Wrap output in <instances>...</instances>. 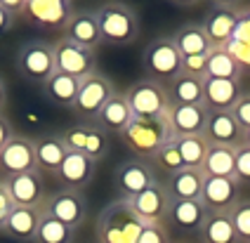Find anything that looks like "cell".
I'll return each instance as SVG.
<instances>
[{
	"label": "cell",
	"mask_w": 250,
	"mask_h": 243,
	"mask_svg": "<svg viewBox=\"0 0 250 243\" xmlns=\"http://www.w3.org/2000/svg\"><path fill=\"white\" fill-rule=\"evenodd\" d=\"M144 222L132 213L130 203L123 199L109 201L95 220L97 243H137Z\"/></svg>",
	"instance_id": "obj_1"
},
{
	"label": "cell",
	"mask_w": 250,
	"mask_h": 243,
	"mask_svg": "<svg viewBox=\"0 0 250 243\" xmlns=\"http://www.w3.org/2000/svg\"><path fill=\"white\" fill-rule=\"evenodd\" d=\"M231 114L236 118V123L241 125V130L248 135L250 132V92H243V97H241L238 104L231 109Z\"/></svg>",
	"instance_id": "obj_41"
},
{
	"label": "cell",
	"mask_w": 250,
	"mask_h": 243,
	"mask_svg": "<svg viewBox=\"0 0 250 243\" xmlns=\"http://www.w3.org/2000/svg\"><path fill=\"white\" fill-rule=\"evenodd\" d=\"M241 201V184L234 177H206L201 203L208 213H229Z\"/></svg>",
	"instance_id": "obj_17"
},
{
	"label": "cell",
	"mask_w": 250,
	"mask_h": 243,
	"mask_svg": "<svg viewBox=\"0 0 250 243\" xmlns=\"http://www.w3.org/2000/svg\"><path fill=\"white\" fill-rule=\"evenodd\" d=\"M12 137H14V130H12V125H10V121L0 114V151H2V146L10 142Z\"/></svg>",
	"instance_id": "obj_45"
},
{
	"label": "cell",
	"mask_w": 250,
	"mask_h": 243,
	"mask_svg": "<svg viewBox=\"0 0 250 243\" xmlns=\"http://www.w3.org/2000/svg\"><path fill=\"white\" fill-rule=\"evenodd\" d=\"M203 137L208 144H217V146H234L236 149L241 144H246V132L241 130L231 111H210Z\"/></svg>",
	"instance_id": "obj_19"
},
{
	"label": "cell",
	"mask_w": 250,
	"mask_h": 243,
	"mask_svg": "<svg viewBox=\"0 0 250 243\" xmlns=\"http://www.w3.org/2000/svg\"><path fill=\"white\" fill-rule=\"evenodd\" d=\"M78 87L81 81L73 78V76H64V73H55L45 85H42V95L45 100L55 106L62 109H73V101L78 97Z\"/></svg>",
	"instance_id": "obj_28"
},
{
	"label": "cell",
	"mask_w": 250,
	"mask_h": 243,
	"mask_svg": "<svg viewBox=\"0 0 250 243\" xmlns=\"http://www.w3.org/2000/svg\"><path fill=\"white\" fill-rule=\"evenodd\" d=\"M175 144H177V151H180L184 168L203 170V161H206V154H208V146H210L203 135L175 137Z\"/></svg>",
	"instance_id": "obj_34"
},
{
	"label": "cell",
	"mask_w": 250,
	"mask_h": 243,
	"mask_svg": "<svg viewBox=\"0 0 250 243\" xmlns=\"http://www.w3.org/2000/svg\"><path fill=\"white\" fill-rule=\"evenodd\" d=\"M14 24H17V19L12 15H7L2 7H0V36H5V33H10L14 29Z\"/></svg>",
	"instance_id": "obj_46"
},
{
	"label": "cell",
	"mask_w": 250,
	"mask_h": 243,
	"mask_svg": "<svg viewBox=\"0 0 250 243\" xmlns=\"http://www.w3.org/2000/svg\"><path fill=\"white\" fill-rule=\"evenodd\" d=\"M234 172H236V149L210 144L206 161H203V175L206 177H234Z\"/></svg>",
	"instance_id": "obj_32"
},
{
	"label": "cell",
	"mask_w": 250,
	"mask_h": 243,
	"mask_svg": "<svg viewBox=\"0 0 250 243\" xmlns=\"http://www.w3.org/2000/svg\"><path fill=\"white\" fill-rule=\"evenodd\" d=\"M243 69L238 66V61L224 47H212L208 52V73L206 78L215 81H241Z\"/></svg>",
	"instance_id": "obj_33"
},
{
	"label": "cell",
	"mask_w": 250,
	"mask_h": 243,
	"mask_svg": "<svg viewBox=\"0 0 250 243\" xmlns=\"http://www.w3.org/2000/svg\"><path fill=\"white\" fill-rule=\"evenodd\" d=\"M238 21H241L246 29H250V5H241V15H238Z\"/></svg>",
	"instance_id": "obj_47"
},
{
	"label": "cell",
	"mask_w": 250,
	"mask_h": 243,
	"mask_svg": "<svg viewBox=\"0 0 250 243\" xmlns=\"http://www.w3.org/2000/svg\"><path fill=\"white\" fill-rule=\"evenodd\" d=\"M125 97L135 118H166L170 109L167 87L149 78H142L130 85L125 90Z\"/></svg>",
	"instance_id": "obj_6"
},
{
	"label": "cell",
	"mask_w": 250,
	"mask_h": 243,
	"mask_svg": "<svg viewBox=\"0 0 250 243\" xmlns=\"http://www.w3.org/2000/svg\"><path fill=\"white\" fill-rule=\"evenodd\" d=\"M132 213L137 215L144 224H166L167 210H170V194H167L166 182H156L149 189H144L135 199L127 201Z\"/></svg>",
	"instance_id": "obj_14"
},
{
	"label": "cell",
	"mask_w": 250,
	"mask_h": 243,
	"mask_svg": "<svg viewBox=\"0 0 250 243\" xmlns=\"http://www.w3.org/2000/svg\"><path fill=\"white\" fill-rule=\"evenodd\" d=\"M5 184H7V191H10L17 208H41L45 199H47L45 177L38 170L21 172V175H7Z\"/></svg>",
	"instance_id": "obj_15"
},
{
	"label": "cell",
	"mask_w": 250,
	"mask_h": 243,
	"mask_svg": "<svg viewBox=\"0 0 250 243\" xmlns=\"http://www.w3.org/2000/svg\"><path fill=\"white\" fill-rule=\"evenodd\" d=\"M59 140L66 146V151H76L92 158L95 163L109 156V135L95 123H76L71 128L59 132Z\"/></svg>",
	"instance_id": "obj_7"
},
{
	"label": "cell",
	"mask_w": 250,
	"mask_h": 243,
	"mask_svg": "<svg viewBox=\"0 0 250 243\" xmlns=\"http://www.w3.org/2000/svg\"><path fill=\"white\" fill-rule=\"evenodd\" d=\"M238 184H250V144L236 146V172H234Z\"/></svg>",
	"instance_id": "obj_38"
},
{
	"label": "cell",
	"mask_w": 250,
	"mask_h": 243,
	"mask_svg": "<svg viewBox=\"0 0 250 243\" xmlns=\"http://www.w3.org/2000/svg\"><path fill=\"white\" fill-rule=\"evenodd\" d=\"M38 222H41V208H14L5 220L0 234L21 243H36Z\"/></svg>",
	"instance_id": "obj_23"
},
{
	"label": "cell",
	"mask_w": 250,
	"mask_h": 243,
	"mask_svg": "<svg viewBox=\"0 0 250 243\" xmlns=\"http://www.w3.org/2000/svg\"><path fill=\"white\" fill-rule=\"evenodd\" d=\"M142 69L156 83H172L182 73V55L172 43V36H158L142 52Z\"/></svg>",
	"instance_id": "obj_4"
},
{
	"label": "cell",
	"mask_w": 250,
	"mask_h": 243,
	"mask_svg": "<svg viewBox=\"0 0 250 243\" xmlns=\"http://www.w3.org/2000/svg\"><path fill=\"white\" fill-rule=\"evenodd\" d=\"M201 243H238L229 213H208L198 229Z\"/></svg>",
	"instance_id": "obj_29"
},
{
	"label": "cell",
	"mask_w": 250,
	"mask_h": 243,
	"mask_svg": "<svg viewBox=\"0 0 250 243\" xmlns=\"http://www.w3.org/2000/svg\"><path fill=\"white\" fill-rule=\"evenodd\" d=\"M64 156H66V146L62 144L59 135H47V137L36 140V168L42 177L45 175L55 177Z\"/></svg>",
	"instance_id": "obj_27"
},
{
	"label": "cell",
	"mask_w": 250,
	"mask_h": 243,
	"mask_svg": "<svg viewBox=\"0 0 250 243\" xmlns=\"http://www.w3.org/2000/svg\"><path fill=\"white\" fill-rule=\"evenodd\" d=\"M224 50L231 55V57L238 61V66L243 69V73L250 71V45H241V43H234V40H229V43L224 45Z\"/></svg>",
	"instance_id": "obj_42"
},
{
	"label": "cell",
	"mask_w": 250,
	"mask_h": 243,
	"mask_svg": "<svg viewBox=\"0 0 250 243\" xmlns=\"http://www.w3.org/2000/svg\"><path fill=\"white\" fill-rule=\"evenodd\" d=\"M5 104H7V87H5V81L0 78V114H2Z\"/></svg>",
	"instance_id": "obj_48"
},
{
	"label": "cell",
	"mask_w": 250,
	"mask_h": 243,
	"mask_svg": "<svg viewBox=\"0 0 250 243\" xmlns=\"http://www.w3.org/2000/svg\"><path fill=\"white\" fill-rule=\"evenodd\" d=\"M55 64L57 73L73 76V78L83 81L87 76L97 73V52L83 50L78 45L69 43L66 38H59L55 43Z\"/></svg>",
	"instance_id": "obj_13"
},
{
	"label": "cell",
	"mask_w": 250,
	"mask_h": 243,
	"mask_svg": "<svg viewBox=\"0 0 250 243\" xmlns=\"http://www.w3.org/2000/svg\"><path fill=\"white\" fill-rule=\"evenodd\" d=\"M76 15V7L69 0H26V7L21 12V19H26L31 26L52 33H64L71 19Z\"/></svg>",
	"instance_id": "obj_9"
},
{
	"label": "cell",
	"mask_w": 250,
	"mask_h": 243,
	"mask_svg": "<svg viewBox=\"0 0 250 243\" xmlns=\"http://www.w3.org/2000/svg\"><path fill=\"white\" fill-rule=\"evenodd\" d=\"M113 95H116V87H113L111 78L97 71L81 81L78 97L73 101L71 111L78 118H83V123H95V118L102 111V106L111 100Z\"/></svg>",
	"instance_id": "obj_8"
},
{
	"label": "cell",
	"mask_w": 250,
	"mask_h": 243,
	"mask_svg": "<svg viewBox=\"0 0 250 243\" xmlns=\"http://www.w3.org/2000/svg\"><path fill=\"white\" fill-rule=\"evenodd\" d=\"M137 243H170L167 227L166 224H144Z\"/></svg>",
	"instance_id": "obj_40"
},
{
	"label": "cell",
	"mask_w": 250,
	"mask_h": 243,
	"mask_svg": "<svg viewBox=\"0 0 250 243\" xmlns=\"http://www.w3.org/2000/svg\"><path fill=\"white\" fill-rule=\"evenodd\" d=\"M0 7H2L7 15H12L14 19H21V12H24V7H26V0H0Z\"/></svg>",
	"instance_id": "obj_44"
},
{
	"label": "cell",
	"mask_w": 250,
	"mask_h": 243,
	"mask_svg": "<svg viewBox=\"0 0 250 243\" xmlns=\"http://www.w3.org/2000/svg\"><path fill=\"white\" fill-rule=\"evenodd\" d=\"M97 175V163L92 158L76 154V151H66V156L62 161L59 170H57L55 180L59 182L62 189H71V191H83L92 184Z\"/></svg>",
	"instance_id": "obj_16"
},
{
	"label": "cell",
	"mask_w": 250,
	"mask_h": 243,
	"mask_svg": "<svg viewBox=\"0 0 250 243\" xmlns=\"http://www.w3.org/2000/svg\"><path fill=\"white\" fill-rule=\"evenodd\" d=\"M238 15H241V5H234V2L210 5V10L201 19V26H203L212 47H224L231 40V36L238 26Z\"/></svg>",
	"instance_id": "obj_12"
},
{
	"label": "cell",
	"mask_w": 250,
	"mask_h": 243,
	"mask_svg": "<svg viewBox=\"0 0 250 243\" xmlns=\"http://www.w3.org/2000/svg\"><path fill=\"white\" fill-rule=\"evenodd\" d=\"M132 121V111H130V104H127V97L125 92H116L111 100L102 106V111L95 118V125L104 130L106 135L113 132V135H121L127 123Z\"/></svg>",
	"instance_id": "obj_24"
},
{
	"label": "cell",
	"mask_w": 250,
	"mask_h": 243,
	"mask_svg": "<svg viewBox=\"0 0 250 243\" xmlns=\"http://www.w3.org/2000/svg\"><path fill=\"white\" fill-rule=\"evenodd\" d=\"M41 213L52 215L59 222H64L78 231L87 220V199L83 196V191L57 189L52 194H47L45 203L41 205Z\"/></svg>",
	"instance_id": "obj_11"
},
{
	"label": "cell",
	"mask_w": 250,
	"mask_h": 243,
	"mask_svg": "<svg viewBox=\"0 0 250 243\" xmlns=\"http://www.w3.org/2000/svg\"><path fill=\"white\" fill-rule=\"evenodd\" d=\"M203 180H206L203 170L182 168L180 172L167 175V182H166L167 194H170V199H177V201H201Z\"/></svg>",
	"instance_id": "obj_26"
},
{
	"label": "cell",
	"mask_w": 250,
	"mask_h": 243,
	"mask_svg": "<svg viewBox=\"0 0 250 243\" xmlns=\"http://www.w3.org/2000/svg\"><path fill=\"white\" fill-rule=\"evenodd\" d=\"M76 241V229L59 222L57 217L47 213H41L38 231H36V243H73Z\"/></svg>",
	"instance_id": "obj_35"
},
{
	"label": "cell",
	"mask_w": 250,
	"mask_h": 243,
	"mask_svg": "<svg viewBox=\"0 0 250 243\" xmlns=\"http://www.w3.org/2000/svg\"><path fill=\"white\" fill-rule=\"evenodd\" d=\"M14 208V201L10 196V191H7V184H5V180H0V231H2V224H5V220L10 217Z\"/></svg>",
	"instance_id": "obj_43"
},
{
	"label": "cell",
	"mask_w": 250,
	"mask_h": 243,
	"mask_svg": "<svg viewBox=\"0 0 250 243\" xmlns=\"http://www.w3.org/2000/svg\"><path fill=\"white\" fill-rule=\"evenodd\" d=\"M206 215H208V210L201 201L170 199V210H167L166 224H172V227L184 229V231H198L203 220H206Z\"/></svg>",
	"instance_id": "obj_25"
},
{
	"label": "cell",
	"mask_w": 250,
	"mask_h": 243,
	"mask_svg": "<svg viewBox=\"0 0 250 243\" xmlns=\"http://www.w3.org/2000/svg\"><path fill=\"white\" fill-rule=\"evenodd\" d=\"M243 97L241 81L203 78V104L208 111H231Z\"/></svg>",
	"instance_id": "obj_22"
},
{
	"label": "cell",
	"mask_w": 250,
	"mask_h": 243,
	"mask_svg": "<svg viewBox=\"0 0 250 243\" xmlns=\"http://www.w3.org/2000/svg\"><path fill=\"white\" fill-rule=\"evenodd\" d=\"M172 43L180 50L182 57H191V55H208L212 50L208 36L201 24H187L172 33Z\"/></svg>",
	"instance_id": "obj_30"
},
{
	"label": "cell",
	"mask_w": 250,
	"mask_h": 243,
	"mask_svg": "<svg viewBox=\"0 0 250 243\" xmlns=\"http://www.w3.org/2000/svg\"><path fill=\"white\" fill-rule=\"evenodd\" d=\"M246 142H248V144H250V132H248V135H246Z\"/></svg>",
	"instance_id": "obj_49"
},
{
	"label": "cell",
	"mask_w": 250,
	"mask_h": 243,
	"mask_svg": "<svg viewBox=\"0 0 250 243\" xmlns=\"http://www.w3.org/2000/svg\"><path fill=\"white\" fill-rule=\"evenodd\" d=\"M118 137L135 154V158L142 161H151L163 144L175 140L167 118H135V116Z\"/></svg>",
	"instance_id": "obj_2"
},
{
	"label": "cell",
	"mask_w": 250,
	"mask_h": 243,
	"mask_svg": "<svg viewBox=\"0 0 250 243\" xmlns=\"http://www.w3.org/2000/svg\"><path fill=\"white\" fill-rule=\"evenodd\" d=\"M149 163H151L153 168L167 172V175L180 172L182 168H184V163H182V156H180V151H177V144H175V140H170L167 144H163V146L158 149V154H156Z\"/></svg>",
	"instance_id": "obj_36"
},
{
	"label": "cell",
	"mask_w": 250,
	"mask_h": 243,
	"mask_svg": "<svg viewBox=\"0 0 250 243\" xmlns=\"http://www.w3.org/2000/svg\"><path fill=\"white\" fill-rule=\"evenodd\" d=\"M0 170L5 172V177L38 170L36 168V140L14 135L0 151Z\"/></svg>",
	"instance_id": "obj_18"
},
{
	"label": "cell",
	"mask_w": 250,
	"mask_h": 243,
	"mask_svg": "<svg viewBox=\"0 0 250 243\" xmlns=\"http://www.w3.org/2000/svg\"><path fill=\"white\" fill-rule=\"evenodd\" d=\"M102 40L106 45L125 47L139 38V17L125 2H106L95 10Z\"/></svg>",
	"instance_id": "obj_3"
},
{
	"label": "cell",
	"mask_w": 250,
	"mask_h": 243,
	"mask_svg": "<svg viewBox=\"0 0 250 243\" xmlns=\"http://www.w3.org/2000/svg\"><path fill=\"white\" fill-rule=\"evenodd\" d=\"M166 87L170 104H187V106H201L203 104V78H194V76L180 73Z\"/></svg>",
	"instance_id": "obj_31"
},
{
	"label": "cell",
	"mask_w": 250,
	"mask_h": 243,
	"mask_svg": "<svg viewBox=\"0 0 250 243\" xmlns=\"http://www.w3.org/2000/svg\"><path fill=\"white\" fill-rule=\"evenodd\" d=\"M64 38L69 43L83 47V50L97 52L99 47L104 45V40H102V31H99L95 10H81V12H76L73 19H71V24L64 31Z\"/></svg>",
	"instance_id": "obj_20"
},
{
	"label": "cell",
	"mask_w": 250,
	"mask_h": 243,
	"mask_svg": "<svg viewBox=\"0 0 250 243\" xmlns=\"http://www.w3.org/2000/svg\"><path fill=\"white\" fill-rule=\"evenodd\" d=\"M231 224L236 229V236L241 243H250V199H241L229 210Z\"/></svg>",
	"instance_id": "obj_37"
},
{
	"label": "cell",
	"mask_w": 250,
	"mask_h": 243,
	"mask_svg": "<svg viewBox=\"0 0 250 243\" xmlns=\"http://www.w3.org/2000/svg\"><path fill=\"white\" fill-rule=\"evenodd\" d=\"M156 182H158V177H156L153 165L142 158H127L113 172V189H116L118 199L123 201L135 199L137 194H142L144 189H149Z\"/></svg>",
	"instance_id": "obj_10"
},
{
	"label": "cell",
	"mask_w": 250,
	"mask_h": 243,
	"mask_svg": "<svg viewBox=\"0 0 250 243\" xmlns=\"http://www.w3.org/2000/svg\"><path fill=\"white\" fill-rule=\"evenodd\" d=\"M208 109L201 106H187V104H170L167 109V123L175 137H189V135H203L208 123Z\"/></svg>",
	"instance_id": "obj_21"
},
{
	"label": "cell",
	"mask_w": 250,
	"mask_h": 243,
	"mask_svg": "<svg viewBox=\"0 0 250 243\" xmlns=\"http://www.w3.org/2000/svg\"><path fill=\"white\" fill-rule=\"evenodd\" d=\"M17 71L24 81L42 87L57 73L55 45L47 40H26L17 50Z\"/></svg>",
	"instance_id": "obj_5"
},
{
	"label": "cell",
	"mask_w": 250,
	"mask_h": 243,
	"mask_svg": "<svg viewBox=\"0 0 250 243\" xmlns=\"http://www.w3.org/2000/svg\"><path fill=\"white\" fill-rule=\"evenodd\" d=\"M182 73L184 76H194V78H206V73H208V55L182 57Z\"/></svg>",
	"instance_id": "obj_39"
}]
</instances>
